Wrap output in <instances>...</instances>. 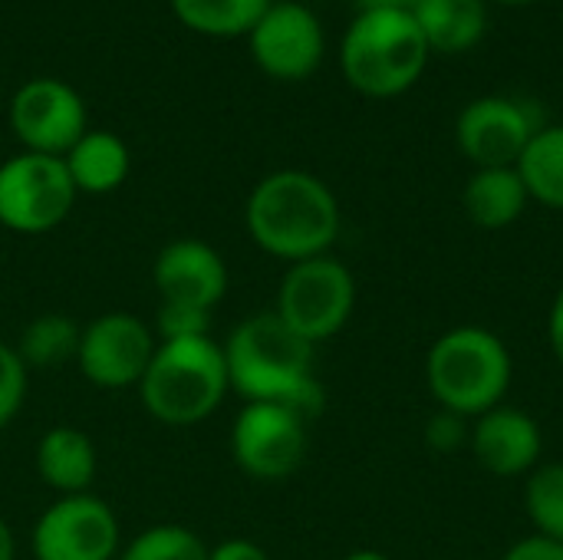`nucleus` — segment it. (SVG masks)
Masks as SVG:
<instances>
[{
  "label": "nucleus",
  "mask_w": 563,
  "mask_h": 560,
  "mask_svg": "<svg viewBox=\"0 0 563 560\" xmlns=\"http://www.w3.org/2000/svg\"><path fill=\"white\" fill-rule=\"evenodd\" d=\"M224 347L231 393L244 403H277L313 422L323 409V386L313 373L317 347L297 337L274 310L244 317Z\"/></svg>",
  "instance_id": "nucleus-1"
},
{
  "label": "nucleus",
  "mask_w": 563,
  "mask_h": 560,
  "mask_svg": "<svg viewBox=\"0 0 563 560\" xmlns=\"http://www.w3.org/2000/svg\"><path fill=\"white\" fill-rule=\"evenodd\" d=\"M244 228L264 254L297 264L333 251L343 211L333 188L313 172L277 168L251 188Z\"/></svg>",
  "instance_id": "nucleus-2"
},
{
  "label": "nucleus",
  "mask_w": 563,
  "mask_h": 560,
  "mask_svg": "<svg viewBox=\"0 0 563 560\" xmlns=\"http://www.w3.org/2000/svg\"><path fill=\"white\" fill-rule=\"evenodd\" d=\"M429 43L409 10L360 7L340 43V69L350 89L366 99H396L409 92L426 66Z\"/></svg>",
  "instance_id": "nucleus-3"
},
{
  "label": "nucleus",
  "mask_w": 563,
  "mask_h": 560,
  "mask_svg": "<svg viewBox=\"0 0 563 560\" xmlns=\"http://www.w3.org/2000/svg\"><path fill=\"white\" fill-rule=\"evenodd\" d=\"M515 383V360L508 343L478 323H462L442 333L426 353V386L439 409L462 419L501 406Z\"/></svg>",
  "instance_id": "nucleus-4"
},
{
  "label": "nucleus",
  "mask_w": 563,
  "mask_h": 560,
  "mask_svg": "<svg viewBox=\"0 0 563 560\" xmlns=\"http://www.w3.org/2000/svg\"><path fill=\"white\" fill-rule=\"evenodd\" d=\"M231 393L224 347L214 337L158 343L139 383L145 413L162 426H198L221 409Z\"/></svg>",
  "instance_id": "nucleus-5"
},
{
  "label": "nucleus",
  "mask_w": 563,
  "mask_h": 560,
  "mask_svg": "<svg viewBox=\"0 0 563 560\" xmlns=\"http://www.w3.org/2000/svg\"><path fill=\"white\" fill-rule=\"evenodd\" d=\"M271 310L297 337L320 347L350 323L356 310V277L333 254L287 264Z\"/></svg>",
  "instance_id": "nucleus-6"
},
{
  "label": "nucleus",
  "mask_w": 563,
  "mask_h": 560,
  "mask_svg": "<svg viewBox=\"0 0 563 560\" xmlns=\"http://www.w3.org/2000/svg\"><path fill=\"white\" fill-rule=\"evenodd\" d=\"M79 191L56 155L40 152H16L0 162V224L13 234H49L56 231Z\"/></svg>",
  "instance_id": "nucleus-7"
},
{
  "label": "nucleus",
  "mask_w": 563,
  "mask_h": 560,
  "mask_svg": "<svg viewBox=\"0 0 563 560\" xmlns=\"http://www.w3.org/2000/svg\"><path fill=\"white\" fill-rule=\"evenodd\" d=\"M307 419L277 403H244L231 426V459L254 482L290 479L310 446Z\"/></svg>",
  "instance_id": "nucleus-8"
},
{
  "label": "nucleus",
  "mask_w": 563,
  "mask_h": 560,
  "mask_svg": "<svg viewBox=\"0 0 563 560\" xmlns=\"http://www.w3.org/2000/svg\"><path fill=\"white\" fill-rule=\"evenodd\" d=\"M33 560H119L122 528L92 492L56 498L30 531Z\"/></svg>",
  "instance_id": "nucleus-9"
},
{
  "label": "nucleus",
  "mask_w": 563,
  "mask_h": 560,
  "mask_svg": "<svg viewBox=\"0 0 563 560\" xmlns=\"http://www.w3.org/2000/svg\"><path fill=\"white\" fill-rule=\"evenodd\" d=\"M155 330L142 317L129 310H109L92 317L82 327L76 363L86 383L96 389H139L152 356H155Z\"/></svg>",
  "instance_id": "nucleus-10"
},
{
  "label": "nucleus",
  "mask_w": 563,
  "mask_h": 560,
  "mask_svg": "<svg viewBox=\"0 0 563 560\" xmlns=\"http://www.w3.org/2000/svg\"><path fill=\"white\" fill-rule=\"evenodd\" d=\"M7 119L23 152H40L56 158H63L89 132L86 99L79 96L76 86L53 76L26 79L10 96Z\"/></svg>",
  "instance_id": "nucleus-11"
},
{
  "label": "nucleus",
  "mask_w": 563,
  "mask_h": 560,
  "mask_svg": "<svg viewBox=\"0 0 563 560\" xmlns=\"http://www.w3.org/2000/svg\"><path fill=\"white\" fill-rule=\"evenodd\" d=\"M254 66L280 83L310 79L327 53L320 17L300 0H274L247 33Z\"/></svg>",
  "instance_id": "nucleus-12"
},
{
  "label": "nucleus",
  "mask_w": 563,
  "mask_h": 560,
  "mask_svg": "<svg viewBox=\"0 0 563 560\" xmlns=\"http://www.w3.org/2000/svg\"><path fill=\"white\" fill-rule=\"evenodd\" d=\"M544 122L538 112L515 96H478L455 119V145L475 168L518 165L528 142Z\"/></svg>",
  "instance_id": "nucleus-13"
},
{
  "label": "nucleus",
  "mask_w": 563,
  "mask_h": 560,
  "mask_svg": "<svg viewBox=\"0 0 563 560\" xmlns=\"http://www.w3.org/2000/svg\"><path fill=\"white\" fill-rule=\"evenodd\" d=\"M468 449L475 462L495 479H528L541 465L544 436L531 413L518 406H495L472 419Z\"/></svg>",
  "instance_id": "nucleus-14"
},
{
  "label": "nucleus",
  "mask_w": 563,
  "mask_h": 560,
  "mask_svg": "<svg viewBox=\"0 0 563 560\" xmlns=\"http://www.w3.org/2000/svg\"><path fill=\"white\" fill-rule=\"evenodd\" d=\"M152 284L158 300L191 304L201 310H218L228 297V264L224 257L201 238H175L168 241L152 264Z\"/></svg>",
  "instance_id": "nucleus-15"
},
{
  "label": "nucleus",
  "mask_w": 563,
  "mask_h": 560,
  "mask_svg": "<svg viewBox=\"0 0 563 560\" xmlns=\"http://www.w3.org/2000/svg\"><path fill=\"white\" fill-rule=\"evenodd\" d=\"M36 475L40 482L63 495H86L92 492V482L99 475V455L92 439L76 426H53L36 442Z\"/></svg>",
  "instance_id": "nucleus-16"
},
{
  "label": "nucleus",
  "mask_w": 563,
  "mask_h": 560,
  "mask_svg": "<svg viewBox=\"0 0 563 560\" xmlns=\"http://www.w3.org/2000/svg\"><path fill=\"white\" fill-rule=\"evenodd\" d=\"M531 195L515 165L475 168L462 188V208L468 221L482 231H505L528 211Z\"/></svg>",
  "instance_id": "nucleus-17"
},
{
  "label": "nucleus",
  "mask_w": 563,
  "mask_h": 560,
  "mask_svg": "<svg viewBox=\"0 0 563 560\" xmlns=\"http://www.w3.org/2000/svg\"><path fill=\"white\" fill-rule=\"evenodd\" d=\"M63 165L79 195H112L132 175V152L122 135L89 129L66 155Z\"/></svg>",
  "instance_id": "nucleus-18"
},
{
  "label": "nucleus",
  "mask_w": 563,
  "mask_h": 560,
  "mask_svg": "<svg viewBox=\"0 0 563 560\" xmlns=\"http://www.w3.org/2000/svg\"><path fill=\"white\" fill-rule=\"evenodd\" d=\"M432 53H468L488 33V0H422L412 10Z\"/></svg>",
  "instance_id": "nucleus-19"
},
{
  "label": "nucleus",
  "mask_w": 563,
  "mask_h": 560,
  "mask_svg": "<svg viewBox=\"0 0 563 560\" xmlns=\"http://www.w3.org/2000/svg\"><path fill=\"white\" fill-rule=\"evenodd\" d=\"M531 201L563 211V125H541L515 165Z\"/></svg>",
  "instance_id": "nucleus-20"
},
{
  "label": "nucleus",
  "mask_w": 563,
  "mask_h": 560,
  "mask_svg": "<svg viewBox=\"0 0 563 560\" xmlns=\"http://www.w3.org/2000/svg\"><path fill=\"white\" fill-rule=\"evenodd\" d=\"M274 0H168L175 20L201 36H247Z\"/></svg>",
  "instance_id": "nucleus-21"
},
{
  "label": "nucleus",
  "mask_w": 563,
  "mask_h": 560,
  "mask_svg": "<svg viewBox=\"0 0 563 560\" xmlns=\"http://www.w3.org/2000/svg\"><path fill=\"white\" fill-rule=\"evenodd\" d=\"M79 337H82V327L69 314L49 310V314L33 317L20 330L13 347H16L20 360L26 363V370H49V366H63V363L76 360Z\"/></svg>",
  "instance_id": "nucleus-22"
},
{
  "label": "nucleus",
  "mask_w": 563,
  "mask_h": 560,
  "mask_svg": "<svg viewBox=\"0 0 563 560\" xmlns=\"http://www.w3.org/2000/svg\"><path fill=\"white\" fill-rule=\"evenodd\" d=\"M525 512L534 535L563 541V462H541L525 479Z\"/></svg>",
  "instance_id": "nucleus-23"
},
{
  "label": "nucleus",
  "mask_w": 563,
  "mask_h": 560,
  "mask_svg": "<svg viewBox=\"0 0 563 560\" xmlns=\"http://www.w3.org/2000/svg\"><path fill=\"white\" fill-rule=\"evenodd\" d=\"M211 548L205 538L185 525H152L139 531L119 560H208Z\"/></svg>",
  "instance_id": "nucleus-24"
},
{
  "label": "nucleus",
  "mask_w": 563,
  "mask_h": 560,
  "mask_svg": "<svg viewBox=\"0 0 563 560\" xmlns=\"http://www.w3.org/2000/svg\"><path fill=\"white\" fill-rule=\"evenodd\" d=\"M211 323L214 314L191 307V304H172V300H158L155 310V340L158 343H172V340H198V337H211Z\"/></svg>",
  "instance_id": "nucleus-25"
},
{
  "label": "nucleus",
  "mask_w": 563,
  "mask_h": 560,
  "mask_svg": "<svg viewBox=\"0 0 563 560\" xmlns=\"http://www.w3.org/2000/svg\"><path fill=\"white\" fill-rule=\"evenodd\" d=\"M26 393H30L26 363L20 360L13 343H0V429H7L20 416Z\"/></svg>",
  "instance_id": "nucleus-26"
},
{
  "label": "nucleus",
  "mask_w": 563,
  "mask_h": 560,
  "mask_svg": "<svg viewBox=\"0 0 563 560\" xmlns=\"http://www.w3.org/2000/svg\"><path fill=\"white\" fill-rule=\"evenodd\" d=\"M468 429H472L468 419H462V416H455L449 409H439L435 416H429V422L422 429V439H426V449L429 452L452 455L462 446H468Z\"/></svg>",
  "instance_id": "nucleus-27"
},
{
  "label": "nucleus",
  "mask_w": 563,
  "mask_h": 560,
  "mask_svg": "<svg viewBox=\"0 0 563 560\" xmlns=\"http://www.w3.org/2000/svg\"><path fill=\"white\" fill-rule=\"evenodd\" d=\"M501 560H563V541L528 535V538L515 541Z\"/></svg>",
  "instance_id": "nucleus-28"
},
{
  "label": "nucleus",
  "mask_w": 563,
  "mask_h": 560,
  "mask_svg": "<svg viewBox=\"0 0 563 560\" xmlns=\"http://www.w3.org/2000/svg\"><path fill=\"white\" fill-rule=\"evenodd\" d=\"M208 560H271V554L247 538H228V541L211 548Z\"/></svg>",
  "instance_id": "nucleus-29"
},
{
  "label": "nucleus",
  "mask_w": 563,
  "mask_h": 560,
  "mask_svg": "<svg viewBox=\"0 0 563 560\" xmlns=\"http://www.w3.org/2000/svg\"><path fill=\"white\" fill-rule=\"evenodd\" d=\"M548 340H551V350H554L558 363L563 366V287L558 290L554 304H551V317H548Z\"/></svg>",
  "instance_id": "nucleus-30"
},
{
  "label": "nucleus",
  "mask_w": 563,
  "mask_h": 560,
  "mask_svg": "<svg viewBox=\"0 0 563 560\" xmlns=\"http://www.w3.org/2000/svg\"><path fill=\"white\" fill-rule=\"evenodd\" d=\"M0 560H16V535L3 518H0Z\"/></svg>",
  "instance_id": "nucleus-31"
},
{
  "label": "nucleus",
  "mask_w": 563,
  "mask_h": 560,
  "mask_svg": "<svg viewBox=\"0 0 563 560\" xmlns=\"http://www.w3.org/2000/svg\"><path fill=\"white\" fill-rule=\"evenodd\" d=\"M360 3L363 7H396V10H409L412 13L422 0H360Z\"/></svg>",
  "instance_id": "nucleus-32"
},
{
  "label": "nucleus",
  "mask_w": 563,
  "mask_h": 560,
  "mask_svg": "<svg viewBox=\"0 0 563 560\" xmlns=\"http://www.w3.org/2000/svg\"><path fill=\"white\" fill-rule=\"evenodd\" d=\"M343 560H393L389 554H383V551H376V548H356V551H350Z\"/></svg>",
  "instance_id": "nucleus-33"
},
{
  "label": "nucleus",
  "mask_w": 563,
  "mask_h": 560,
  "mask_svg": "<svg viewBox=\"0 0 563 560\" xmlns=\"http://www.w3.org/2000/svg\"><path fill=\"white\" fill-rule=\"evenodd\" d=\"M488 3H501V7H528V3H538V0H488Z\"/></svg>",
  "instance_id": "nucleus-34"
},
{
  "label": "nucleus",
  "mask_w": 563,
  "mask_h": 560,
  "mask_svg": "<svg viewBox=\"0 0 563 560\" xmlns=\"http://www.w3.org/2000/svg\"><path fill=\"white\" fill-rule=\"evenodd\" d=\"M0 96H3V92H0Z\"/></svg>",
  "instance_id": "nucleus-35"
}]
</instances>
